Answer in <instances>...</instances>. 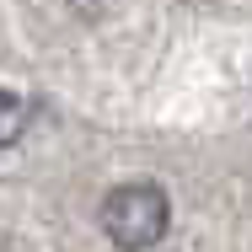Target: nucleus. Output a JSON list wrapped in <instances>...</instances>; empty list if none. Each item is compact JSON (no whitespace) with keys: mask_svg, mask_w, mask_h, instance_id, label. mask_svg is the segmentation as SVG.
<instances>
[{"mask_svg":"<svg viewBox=\"0 0 252 252\" xmlns=\"http://www.w3.org/2000/svg\"><path fill=\"white\" fill-rule=\"evenodd\" d=\"M97 220L118 252H151L172 225V204H166V193L156 183H118L102 199Z\"/></svg>","mask_w":252,"mask_h":252,"instance_id":"f257e3e1","label":"nucleus"},{"mask_svg":"<svg viewBox=\"0 0 252 252\" xmlns=\"http://www.w3.org/2000/svg\"><path fill=\"white\" fill-rule=\"evenodd\" d=\"M22 129H27V102L16 97V92H5V86H0V151H5Z\"/></svg>","mask_w":252,"mask_h":252,"instance_id":"f03ea898","label":"nucleus"}]
</instances>
